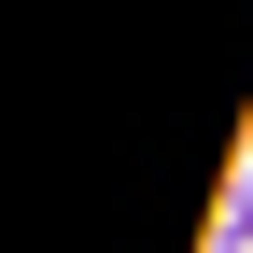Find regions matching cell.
Masks as SVG:
<instances>
[{"instance_id": "1", "label": "cell", "mask_w": 253, "mask_h": 253, "mask_svg": "<svg viewBox=\"0 0 253 253\" xmlns=\"http://www.w3.org/2000/svg\"><path fill=\"white\" fill-rule=\"evenodd\" d=\"M211 253H253V197H239V211H225V225H211Z\"/></svg>"}]
</instances>
